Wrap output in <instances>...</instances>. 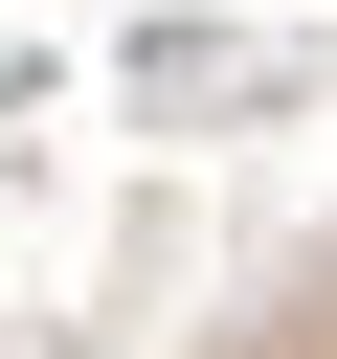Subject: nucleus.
<instances>
[{"label":"nucleus","instance_id":"f257e3e1","mask_svg":"<svg viewBox=\"0 0 337 359\" xmlns=\"http://www.w3.org/2000/svg\"><path fill=\"white\" fill-rule=\"evenodd\" d=\"M202 359H337V269H292V292H270L247 337H202Z\"/></svg>","mask_w":337,"mask_h":359}]
</instances>
